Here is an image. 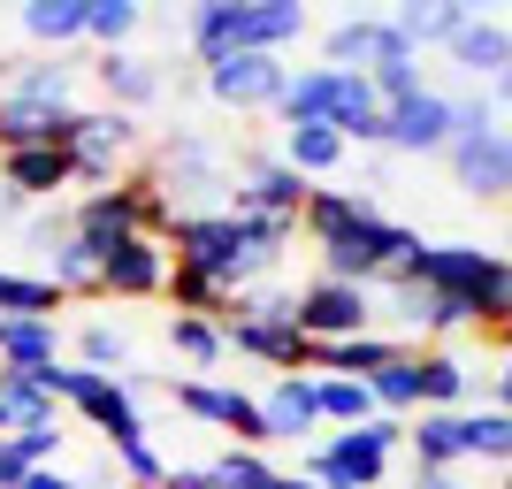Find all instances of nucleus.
<instances>
[{
    "instance_id": "1",
    "label": "nucleus",
    "mask_w": 512,
    "mask_h": 489,
    "mask_svg": "<svg viewBox=\"0 0 512 489\" xmlns=\"http://www.w3.org/2000/svg\"><path fill=\"white\" fill-rule=\"evenodd\" d=\"M199 62L214 54H283L291 39H306V8L299 0H199L184 16Z\"/></svg>"
},
{
    "instance_id": "2",
    "label": "nucleus",
    "mask_w": 512,
    "mask_h": 489,
    "mask_svg": "<svg viewBox=\"0 0 512 489\" xmlns=\"http://www.w3.org/2000/svg\"><path fill=\"white\" fill-rule=\"evenodd\" d=\"M406 444V421H375L367 428H337L329 444H306V482H321V489H337V482H352V489H383L390 482V451Z\"/></svg>"
},
{
    "instance_id": "3",
    "label": "nucleus",
    "mask_w": 512,
    "mask_h": 489,
    "mask_svg": "<svg viewBox=\"0 0 512 489\" xmlns=\"http://www.w3.org/2000/svg\"><path fill=\"white\" fill-rule=\"evenodd\" d=\"M69 161H77V184H115V176L146 169V130L138 115H115V107H77Z\"/></svg>"
},
{
    "instance_id": "4",
    "label": "nucleus",
    "mask_w": 512,
    "mask_h": 489,
    "mask_svg": "<svg viewBox=\"0 0 512 489\" xmlns=\"http://www.w3.org/2000/svg\"><path fill=\"white\" fill-rule=\"evenodd\" d=\"M176 413H192V421L222 428L237 451H268V421H260V398H245L237 383H207V375H184V383H169Z\"/></svg>"
},
{
    "instance_id": "5",
    "label": "nucleus",
    "mask_w": 512,
    "mask_h": 489,
    "mask_svg": "<svg viewBox=\"0 0 512 489\" xmlns=\"http://www.w3.org/2000/svg\"><path fill=\"white\" fill-rule=\"evenodd\" d=\"M367 329H375V291L337 283V276L299 283V337L306 344H344V337H367Z\"/></svg>"
},
{
    "instance_id": "6",
    "label": "nucleus",
    "mask_w": 512,
    "mask_h": 489,
    "mask_svg": "<svg viewBox=\"0 0 512 489\" xmlns=\"http://www.w3.org/2000/svg\"><path fill=\"white\" fill-rule=\"evenodd\" d=\"M62 405L77 413L85 428H100L107 451H123L146 436V413H138V398H130V383H115V375H92V367H69V390Z\"/></svg>"
},
{
    "instance_id": "7",
    "label": "nucleus",
    "mask_w": 512,
    "mask_h": 489,
    "mask_svg": "<svg viewBox=\"0 0 512 489\" xmlns=\"http://www.w3.org/2000/svg\"><path fill=\"white\" fill-rule=\"evenodd\" d=\"M100 245V237H92ZM107 253V298H169V276H176V245L161 230H130Z\"/></svg>"
},
{
    "instance_id": "8",
    "label": "nucleus",
    "mask_w": 512,
    "mask_h": 489,
    "mask_svg": "<svg viewBox=\"0 0 512 489\" xmlns=\"http://www.w3.org/2000/svg\"><path fill=\"white\" fill-rule=\"evenodd\" d=\"M199 85L245 115V107H283L291 69H283V54H214V62H199Z\"/></svg>"
},
{
    "instance_id": "9",
    "label": "nucleus",
    "mask_w": 512,
    "mask_h": 489,
    "mask_svg": "<svg viewBox=\"0 0 512 489\" xmlns=\"http://www.w3.org/2000/svg\"><path fill=\"white\" fill-rule=\"evenodd\" d=\"M413 46L398 39V23L390 16H344L329 23V39H321V69H360V77H375L383 62H406Z\"/></svg>"
},
{
    "instance_id": "10",
    "label": "nucleus",
    "mask_w": 512,
    "mask_h": 489,
    "mask_svg": "<svg viewBox=\"0 0 512 489\" xmlns=\"http://www.w3.org/2000/svg\"><path fill=\"white\" fill-rule=\"evenodd\" d=\"M444 146H451V92L444 85H428V92L390 107L383 153H444Z\"/></svg>"
},
{
    "instance_id": "11",
    "label": "nucleus",
    "mask_w": 512,
    "mask_h": 489,
    "mask_svg": "<svg viewBox=\"0 0 512 489\" xmlns=\"http://www.w3.org/2000/svg\"><path fill=\"white\" fill-rule=\"evenodd\" d=\"M0 184H8V199H54L62 207L69 192H77V161H69V146H31V153H0Z\"/></svg>"
},
{
    "instance_id": "12",
    "label": "nucleus",
    "mask_w": 512,
    "mask_h": 489,
    "mask_svg": "<svg viewBox=\"0 0 512 489\" xmlns=\"http://www.w3.org/2000/svg\"><path fill=\"white\" fill-rule=\"evenodd\" d=\"M444 161H451V176H459L467 199H512V130L505 123L490 138H474V146H451Z\"/></svg>"
},
{
    "instance_id": "13",
    "label": "nucleus",
    "mask_w": 512,
    "mask_h": 489,
    "mask_svg": "<svg viewBox=\"0 0 512 489\" xmlns=\"http://www.w3.org/2000/svg\"><path fill=\"white\" fill-rule=\"evenodd\" d=\"M77 138V107H39L0 92V153H31V146H69Z\"/></svg>"
},
{
    "instance_id": "14",
    "label": "nucleus",
    "mask_w": 512,
    "mask_h": 489,
    "mask_svg": "<svg viewBox=\"0 0 512 489\" xmlns=\"http://www.w3.org/2000/svg\"><path fill=\"white\" fill-rule=\"evenodd\" d=\"M222 337H230V352H245V360H260V367L314 375V344H306L291 321H222Z\"/></svg>"
},
{
    "instance_id": "15",
    "label": "nucleus",
    "mask_w": 512,
    "mask_h": 489,
    "mask_svg": "<svg viewBox=\"0 0 512 489\" xmlns=\"http://www.w3.org/2000/svg\"><path fill=\"white\" fill-rule=\"evenodd\" d=\"M260 421H268V444H314V428H321L314 375H276L268 398H260Z\"/></svg>"
},
{
    "instance_id": "16",
    "label": "nucleus",
    "mask_w": 512,
    "mask_h": 489,
    "mask_svg": "<svg viewBox=\"0 0 512 489\" xmlns=\"http://www.w3.org/2000/svg\"><path fill=\"white\" fill-rule=\"evenodd\" d=\"M444 62L459 69V77H474V85H497L505 62H512V31L490 23V16H467V23H459V39L444 46Z\"/></svg>"
},
{
    "instance_id": "17",
    "label": "nucleus",
    "mask_w": 512,
    "mask_h": 489,
    "mask_svg": "<svg viewBox=\"0 0 512 489\" xmlns=\"http://www.w3.org/2000/svg\"><path fill=\"white\" fill-rule=\"evenodd\" d=\"M92 77H100V92H107L115 115H138V107H153L169 92V77L153 62H138V54H92Z\"/></svg>"
},
{
    "instance_id": "18",
    "label": "nucleus",
    "mask_w": 512,
    "mask_h": 489,
    "mask_svg": "<svg viewBox=\"0 0 512 489\" xmlns=\"http://www.w3.org/2000/svg\"><path fill=\"white\" fill-rule=\"evenodd\" d=\"M0 92L39 100V107H77V62L69 54H16V69H8Z\"/></svg>"
},
{
    "instance_id": "19",
    "label": "nucleus",
    "mask_w": 512,
    "mask_h": 489,
    "mask_svg": "<svg viewBox=\"0 0 512 489\" xmlns=\"http://www.w3.org/2000/svg\"><path fill=\"white\" fill-rule=\"evenodd\" d=\"M413 375H421V413H467L474 375H467V360H459V352L428 344V352H413Z\"/></svg>"
},
{
    "instance_id": "20",
    "label": "nucleus",
    "mask_w": 512,
    "mask_h": 489,
    "mask_svg": "<svg viewBox=\"0 0 512 489\" xmlns=\"http://www.w3.org/2000/svg\"><path fill=\"white\" fill-rule=\"evenodd\" d=\"M344 153H352V146H344L329 123H283L276 161H283V169H299L306 184H321V176H337V169H344Z\"/></svg>"
},
{
    "instance_id": "21",
    "label": "nucleus",
    "mask_w": 512,
    "mask_h": 489,
    "mask_svg": "<svg viewBox=\"0 0 512 489\" xmlns=\"http://www.w3.org/2000/svg\"><path fill=\"white\" fill-rule=\"evenodd\" d=\"M467 16H474L467 0H406V8H390V23H398V39H406L413 54H428V46H451Z\"/></svg>"
},
{
    "instance_id": "22",
    "label": "nucleus",
    "mask_w": 512,
    "mask_h": 489,
    "mask_svg": "<svg viewBox=\"0 0 512 489\" xmlns=\"http://www.w3.org/2000/svg\"><path fill=\"white\" fill-rule=\"evenodd\" d=\"M406 444H413V474H459V413H413L406 421Z\"/></svg>"
},
{
    "instance_id": "23",
    "label": "nucleus",
    "mask_w": 512,
    "mask_h": 489,
    "mask_svg": "<svg viewBox=\"0 0 512 489\" xmlns=\"http://www.w3.org/2000/svg\"><path fill=\"white\" fill-rule=\"evenodd\" d=\"M85 8H92V0H23V31H31L46 54L85 46Z\"/></svg>"
},
{
    "instance_id": "24",
    "label": "nucleus",
    "mask_w": 512,
    "mask_h": 489,
    "mask_svg": "<svg viewBox=\"0 0 512 489\" xmlns=\"http://www.w3.org/2000/svg\"><path fill=\"white\" fill-rule=\"evenodd\" d=\"M62 360V321H0V367H54Z\"/></svg>"
},
{
    "instance_id": "25",
    "label": "nucleus",
    "mask_w": 512,
    "mask_h": 489,
    "mask_svg": "<svg viewBox=\"0 0 512 489\" xmlns=\"http://www.w3.org/2000/svg\"><path fill=\"white\" fill-rule=\"evenodd\" d=\"M375 207L367 192H337V184H314V199H306V214H299V237H314V245H329L337 230H352L360 214Z\"/></svg>"
},
{
    "instance_id": "26",
    "label": "nucleus",
    "mask_w": 512,
    "mask_h": 489,
    "mask_svg": "<svg viewBox=\"0 0 512 489\" xmlns=\"http://www.w3.org/2000/svg\"><path fill=\"white\" fill-rule=\"evenodd\" d=\"M459 459H482V467H505L512 474V421L497 413V405L459 413Z\"/></svg>"
},
{
    "instance_id": "27",
    "label": "nucleus",
    "mask_w": 512,
    "mask_h": 489,
    "mask_svg": "<svg viewBox=\"0 0 512 489\" xmlns=\"http://www.w3.org/2000/svg\"><path fill=\"white\" fill-rule=\"evenodd\" d=\"M0 321H62V291L23 268H0Z\"/></svg>"
},
{
    "instance_id": "28",
    "label": "nucleus",
    "mask_w": 512,
    "mask_h": 489,
    "mask_svg": "<svg viewBox=\"0 0 512 489\" xmlns=\"http://www.w3.org/2000/svg\"><path fill=\"white\" fill-rule=\"evenodd\" d=\"M314 405H321V428H367L375 421V390L344 383V375H314Z\"/></svg>"
},
{
    "instance_id": "29",
    "label": "nucleus",
    "mask_w": 512,
    "mask_h": 489,
    "mask_svg": "<svg viewBox=\"0 0 512 489\" xmlns=\"http://www.w3.org/2000/svg\"><path fill=\"white\" fill-rule=\"evenodd\" d=\"M169 352H176L184 367H222V360H230V337H222V321L169 314Z\"/></svg>"
},
{
    "instance_id": "30",
    "label": "nucleus",
    "mask_w": 512,
    "mask_h": 489,
    "mask_svg": "<svg viewBox=\"0 0 512 489\" xmlns=\"http://www.w3.org/2000/svg\"><path fill=\"white\" fill-rule=\"evenodd\" d=\"M169 306H176V314H199V321H230L237 314V298L222 291L214 276H199V268H176V276H169Z\"/></svg>"
},
{
    "instance_id": "31",
    "label": "nucleus",
    "mask_w": 512,
    "mask_h": 489,
    "mask_svg": "<svg viewBox=\"0 0 512 489\" xmlns=\"http://www.w3.org/2000/svg\"><path fill=\"white\" fill-rule=\"evenodd\" d=\"M0 405H8V421L31 428V421H62V405L46 398V383L31 367H0Z\"/></svg>"
},
{
    "instance_id": "32",
    "label": "nucleus",
    "mask_w": 512,
    "mask_h": 489,
    "mask_svg": "<svg viewBox=\"0 0 512 489\" xmlns=\"http://www.w3.org/2000/svg\"><path fill=\"white\" fill-rule=\"evenodd\" d=\"M77 360H85L92 375H115V383H130V337L115 329V321H85V329H77Z\"/></svg>"
},
{
    "instance_id": "33",
    "label": "nucleus",
    "mask_w": 512,
    "mask_h": 489,
    "mask_svg": "<svg viewBox=\"0 0 512 489\" xmlns=\"http://www.w3.org/2000/svg\"><path fill=\"white\" fill-rule=\"evenodd\" d=\"M329 85H337V69H299V77H291V85H283V123H329Z\"/></svg>"
},
{
    "instance_id": "34",
    "label": "nucleus",
    "mask_w": 512,
    "mask_h": 489,
    "mask_svg": "<svg viewBox=\"0 0 512 489\" xmlns=\"http://www.w3.org/2000/svg\"><path fill=\"white\" fill-rule=\"evenodd\" d=\"M146 23V8L138 0H92L85 8V46H100V54H123V39Z\"/></svg>"
},
{
    "instance_id": "35",
    "label": "nucleus",
    "mask_w": 512,
    "mask_h": 489,
    "mask_svg": "<svg viewBox=\"0 0 512 489\" xmlns=\"http://www.w3.org/2000/svg\"><path fill=\"white\" fill-rule=\"evenodd\" d=\"M512 321V260L490 253V268H482V283H474V329L490 337V329H505Z\"/></svg>"
},
{
    "instance_id": "36",
    "label": "nucleus",
    "mask_w": 512,
    "mask_h": 489,
    "mask_svg": "<svg viewBox=\"0 0 512 489\" xmlns=\"http://www.w3.org/2000/svg\"><path fill=\"white\" fill-rule=\"evenodd\" d=\"M214 489H276V467H268V451H222L214 459Z\"/></svg>"
},
{
    "instance_id": "37",
    "label": "nucleus",
    "mask_w": 512,
    "mask_h": 489,
    "mask_svg": "<svg viewBox=\"0 0 512 489\" xmlns=\"http://www.w3.org/2000/svg\"><path fill=\"white\" fill-rule=\"evenodd\" d=\"M497 130V107L474 100V92H451V146H474V138H490ZM444 146V153H451Z\"/></svg>"
},
{
    "instance_id": "38",
    "label": "nucleus",
    "mask_w": 512,
    "mask_h": 489,
    "mask_svg": "<svg viewBox=\"0 0 512 489\" xmlns=\"http://www.w3.org/2000/svg\"><path fill=\"white\" fill-rule=\"evenodd\" d=\"M367 85H375V100H383V107H398V100H413V92H428L421 54H406V62H383L375 77H367Z\"/></svg>"
},
{
    "instance_id": "39",
    "label": "nucleus",
    "mask_w": 512,
    "mask_h": 489,
    "mask_svg": "<svg viewBox=\"0 0 512 489\" xmlns=\"http://www.w3.org/2000/svg\"><path fill=\"white\" fill-rule=\"evenodd\" d=\"M16 451L31 459V467H62L69 428H62V421H31V428H16Z\"/></svg>"
},
{
    "instance_id": "40",
    "label": "nucleus",
    "mask_w": 512,
    "mask_h": 489,
    "mask_svg": "<svg viewBox=\"0 0 512 489\" xmlns=\"http://www.w3.org/2000/svg\"><path fill=\"white\" fill-rule=\"evenodd\" d=\"M23 474H31V459L16 451V436H0V489H23Z\"/></svg>"
},
{
    "instance_id": "41",
    "label": "nucleus",
    "mask_w": 512,
    "mask_h": 489,
    "mask_svg": "<svg viewBox=\"0 0 512 489\" xmlns=\"http://www.w3.org/2000/svg\"><path fill=\"white\" fill-rule=\"evenodd\" d=\"M161 489H214V459H207V467H176V459H169Z\"/></svg>"
},
{
    "instance_id": "42",
    "label": "nucleus",
    "mask_w": 512,
    "mask_h": 489,
    "mask_svg": "<svg viewBox=\"0 0 512 489\" xmlns=\"http://www.w3.org/2000/svg\"><path fill=\"white\" fill-rule=\"evenodd\" d=\"M23 489H85V474H69V467H31V474H23Z\"/></svg>"
},
{
    "instance_id": "43",
    "label": "nucleus",
    "mask_w": 512,
    "mask_h": 489,
    "mask_svg": "<svg viewBox=\"0 0 512 489\" xmlns=\"http://www.w3.org/2000/svg\"><path fill=\"white\" fill-rule=\"evenodd\" d=\"M490 405H497V413H505V421H512V360L497 367V390H490Z\"/></svg>"
},
{
    "instance_id": "44",
    "label": "nucleus",
    "mask_w": 512,
    "mask_h": 489,
    "mask_svg": "<svg viewBox=\"0 0 512 489\" xmlns=\"http://www.w3.org/2000/svg\"><path fill=\"white\" fill-rule=\"evenodd\" d=\"M490 107H512V62H505V77L490 85Z\"/></svg>"
},
{
    "instance_id": "45",
    "label": "nucleus",
    "mask_w": 512,
    "mask_h": 489,
    "mask_svg": "<svg viewBox=\"0 0 512 489\" xmlns=\"http://www.w3.org/2000/svg\"><path fill=\"white\" fill-rule=\"evenodd\" d=\"M413 489H459V474H413Z\"/></svg>"
},
{
    "instance_id": "46",
    "label": "nucleus",
    "mask_w": 512,
    "mask_h": 489,
    "mask_svg": "<svg viewBox=\"0 0 512 489\" xmlns=\"http://www.w3.org/2000/svg\"><path fill=\"white\" fill-rule=\"evenodd\" d=\"M490 344H497V352L512 360V321H505V329H490Z\"/></svg>"
},
{
    "instance_id": "47",
    "label": "nucleus",
    "mask_w": 512,
    "mask_h": 489,
    "mask_svg": "<svg viewBox=\"0 0 512 489\" xmlns=\"http://www.w3.org/2000/svg\"><path fill=\"white\" fill-rule=\"evenodd\" d=\"M276 489H321V482H306V474H276Z\"/></svg>"
},
{
    "instance_id": "48",
    "label": "nucleus",
    "mask_w": 512,
    "mask_h": 489,
    "mask_svg": "<svg viewBox=\"0 0 512 489\" xmlns=\"http://www.w3.org/2000/svg\"><path fill=\"white\" fill-rule=\"evenodd\" d=\"M0 436H16V421H8V405H0Z\"/></svg>"
},
{
    "instance_id": "49",
    "label": "nucleus",
    "mask_w": 512,
    "mask_h": 489,
    "mask_svg": "<svg viewBox=\"0 0 512 489\" xmlns=\"http://www.w3.org/2000/svg\"><path fill=\"white\" fill-rule=\"evenodd\" d=\"M337 489H352V482H337Z\"/></svg>"
},
{
    "instance_id": "50",
    "label": "nucleus",
    "mask_w": 512,
    "mask_h": 489,
    "mask_svg": "<svg viewBox=\"0 0 512 489\" xmlns=\"http://www.w3.org/2000/svg\"><path fill=\"white\" fill-rule=\"evenodd\" d=\"M505 489H512V474H505Z\"/></svg>"
}]
</instances>
